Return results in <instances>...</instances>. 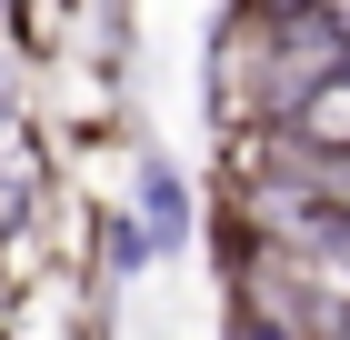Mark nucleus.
<instances>
[{
  "label": "nucleus",
  "instance_id": "nucleus-1",
  "mask_svg": "<svg viewBox=\"0 0 350 340\" xmlns=\"http://www.w3.org/2000/svg\"><path fill=\"white\" fill-rule=\"evenodd\" d=\"M180 231H190L180 170H170V160H140V190H131V231H120V250H131V261H161V250H180Z\"/></svg>",
  "mask_w": 350,
  "mask_h": 340
},
{
  "label": "nucleus",
  "instance_id": "nucleus-2",
  "mask_svg": "<svg viewBox=\"0 0 350 340\" xmlns=\"http://www.w3.org/2000/svg\"><path fill=\"white\" fill-rule=\"evenodd\" d=\"M230 340H300V330H291V320H270V311H241V320H230Z\"/></svg>",
  "mask_w": 350,
  "mask_h": 340
}]
</instances>
